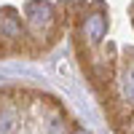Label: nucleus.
<instances>
[{
	"mask_svg": "<svg viewBox=\"0 0 134 134\" xmlns=\"http://www.w3.org/2000/svg\"><path fill=\"white\" fill-rule=\"evenodd\" d=\"M0 134H91L59 97L32 86L0 88Z\"/></svg>",
	"mask_w": 134,
	"mask_h": 134,
	"instance_id": "f257e3e1",
	"label": "nucleus"
}]
</instances>
